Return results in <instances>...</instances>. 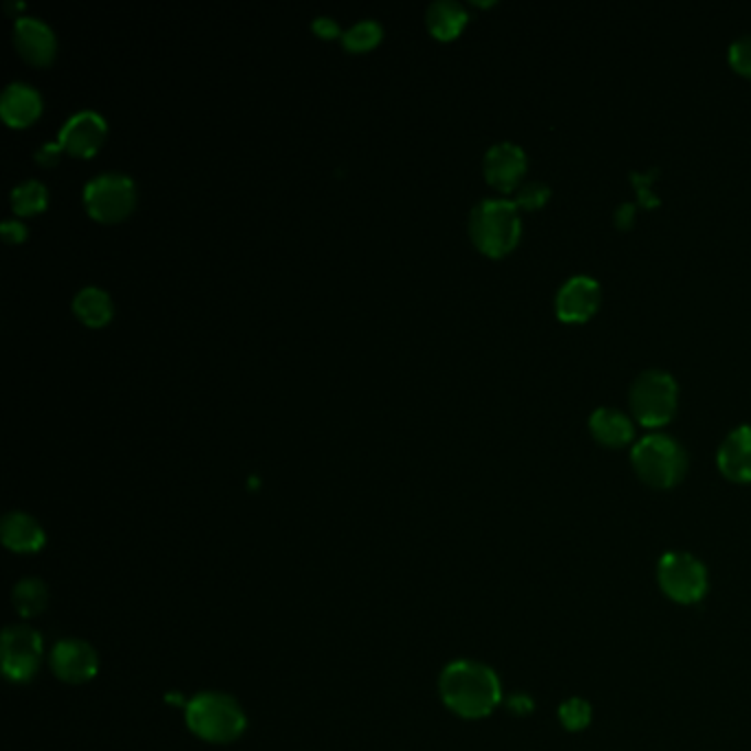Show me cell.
<instances>
[{"label":"cell","instance_id":"obj_15","mask_svg":"<svg viewBox=\"0 0 751 751\" xmlns=\"http://www.w3.org/2000/svg\"><path fill=\"white\" fill-rule=\"evenodd\" d=\"M589 430L595 441L606 448H624L635 439L630 415L613 406H597L589 417Z\"/></svg>","mask_w":751,"mask_h":751},{"label":"cell","instance_id":"obj_31","mask_svg":"<svg viewBox=\"0 0 751 751\" xmlns=\"http://www.w3.org/2000/svg\"><path fill=\"white\" fill-rule=\"evenodd\" d=\"M58 150H60V144L58 142L56 144L49 142V144H45V146H41L36 150V161L43 164V166H52L56 161V157H58Z\"/></svg>","mask_w":751,"mask_h":751},{"label":"cell","instance_id":"obj_19","mask_svg":"<svg viewBox=\"0 0 751 751\" xmlns=\"http://www.w3.org/2000/svg\"><path fill=\"white\" fill-rule=\"evenodd\" d=\"M74 311L78 317L91 326H102L113 315V302L111 295L100 287H82L74 298Z\"/></svg>","mask_w":751,"mask_h":751},{"label":"cell","instance_id":"obj_25","mask_svg":"<svg viewBox=\"0 0 751 751\" xmlns=\"http://www.w3.org/2000/svg\"><path fill=\"white\" fill-rule=\"evenodd\" d=\"M729 65L740 74L751 78V34L738 36L727 49Z\"/></svg>","mask_w":751,"mask_h":751},{"label":"cell","instance_id":"obj_8","mask_svg":"<svg viewBox=\"0 0 751 751\" xmlns=\"http://www.w3.org/2000/svg\"><path fill=\"white\" fill-rule=\"evenodd\" d=\"M43 657V639L30 626H10L3 632V672L12 681H30Z\"/></svg>","mask_w":751,"mask_h":751},{"label":"cell","instance_id":"obj_3","mask_svg":"<svg viewBox=\"0 0 751 751\" xmlns=\"http://www.w3.org/2000/svg\"><path fill=\"white\" fill-rule=\"evenodd\" d=\"M630 463L646 485L670 490L679 485L687 472V452L674 437L650 433L632 444Z\"/></svg>","mask_w":751,"mask_h":751},{"label":"cell","instance_id":"obj_13","mask_svg":"<svg viewBox=\"0 0 751 751\" xmlns=\"http://www.w3.org/2000/svg\"><path fill=\"white\" fill-rule=\"evenodd\" d=\"M720 474L733 483H751V424L736 426L716 450Z\"/></svg>","mask_w":751,"mask_h":751},{"label":"cell","instance_id":"obj_18","mask_svg":"<svg viewBox=\"0 0 751 751\" xmlns=\"http://www.w3.org/2000/svg\"><path fill=\"white\" fill-rule=\"evenodd\" d=\"M468 23V12L457 0H435L426 12V25L439 41H452Z\"/></svg>","mask_w":751,"mask_h":751},{"label":"cell","instance_id":"obj_11","mask_svg":"<svg viewBox=\"0 0 751 751\" xmlns=\"http://www.w3.org/2000/svg\"><path fill=\"white\" fill-rule=\"evenodd\" d=\"M98 652L82 639H63L52 652V670L65 683H87L98 674Z\"/></svg>","mask_w":751,"mask_h":751},{"label":"cell","instance_id":"obj_17","mask_svg":"<svg viewBox=\"0 0 751 751\" xmlns=\"http://www.w3.org/2000/svg\"><path fill=\"white\" fill-rule=\"evenodd\" d=\"M3 542L16 553H34L45 545V531L36 518L23 512H12L3 518Z\"/></svg>","mask_w":751,"mask_h":751},{"label":"cell","instance_id":"obj_29","mask_svg":"<svg viewBox=\"0 0 751 751\" xmlns=\"http://www.w3.org/2000/svg\"><path fill=\"white\" fill-rule=\"evenodd\" d=\"M507 707L516 714V716H527L534 711V700L527 696V694H514L509 700H507Z\"/></svg>","mask_w":751,"mask_h":751},{"label":"cell","instance_id":"obj_26","mask_svg":"<svg viewBox=\"0 0 751 751\" xmlns=\"http://www.w3.org/2000/svg\"><path fill=\"white\" fill-rule=\"evenodd\" d=\"M657 170H650V172H632V183L637 186V192H639V201L643 203V205H657L659 203V199L657 197H652V192H650V183H652V175H654Z\"/></svg>","mask_w":751,"mask_h":751},{"label":"cell","instance_id":"obj_30","mask_svg":"<svg viewBox=\"0 0 751 751\" xmlns=\"http://www.w3.org/2000/svg\"><path fill=\"white\" fill-rule=\"evenodd\" d=\"M313 30L317 32V36L322 38H333V36H339V27L335 21H330L328 16H317L313 21Z\"/></svg>","mask_w":751,"mask_h":751},{"label":"cell","instance_id":"obj_12","mask_svg":"<svg viewBox=\"0 0 751 751\" xmlns=\"http://www.w3.org/2000/svg\"><path fill=\"white\" fill-rule=\"evenodd\" d=\"M107 135V122L96 111H78L74 113L60 128L58 144L76 157H91Z\"/></svg>","mask_w":751,"mask_h":751},{"label":"cell","instance_id":"obj_6","mask_svg":"<svg viewBox=\"0 0 751 751\" xmlns=\"http://www.w3.org/2000/svg\"><path fill=\"white\" fill-rule=\"evenodd\" d=\"M657 582L661 593L674 604H698L709 589L705 564L685 551H668L659 558Z\"/></svg>","mask_w":751,"mask_h":751},{"label":"cell","instance_id":"obj_1","mask_svg":"<svg viewBox=\"0 0 751 751\" xmlns=\"http://www.w3.org/2000/svg\"><path fill=\"white\" fill-rule=\"evenodd\" d=\"M439 692L444 703L461 718H485L503 700V687L498 674L470 659H459L446 665L439 679Z\"/></svg>","mask_w":751,"mask_h":751},{"label":"cell","instance_id":"obj_21","mask_svg":"<svg viewBox=\"0 0 751 751\" xmlns=\"http://www.w3.org/2000/svg\"><path fill=\"white\" fill-rule=\"evenodd\" d=\"M45 205H47V188L36 179H27L12 190V208L19 214H34V212H41Z\"/></svg>","mask_w":751,"mask_h":751},{"label":"cell","instance_id":"obj_10","mask_svg":"<svg viewBox=\"0 0 751 751\" xmlns=\"http://www.w3.org/2000/svg\"><path fill=\"white\" fill-rule=\"evenodd\" d=\"M527 153L514 142H496L483 157V172L487 181L501 192H514L527 172Z\"/></svg>","mask_w":751,"mask_h":751},{"label":"cell","instance_id":"obj_7","mask_svg":"<svg viewBox=\"0 0 751 751\" xmlns=\"http://www.w3.org/2000/svg\"><path fill=\"white\" fill-rule=\"evenodd\" d=\"M85 205L89 214L104 223H115L135 205V183L122 172H102L85 186Z\"/></svg>","mask_w":751,"mask_h":751},{"label":"cell","instance_id":"obj_14","mask_svg":"<svg viewBox=\"0 0 751 751\" xmlns=\"http://www.w3.org/2000/svg\"><path fill=\"white\" fill-rule=\"evenodd\" d=\"M14 43L19 54L32 65H47L56 56V34L54 30L34 16H21L14 23Z\"/></svg>","mask_w":751,"mask_h":751},{"label":"cell","instance_id":"obj_9","mask_svg":"<svg viewBox=\"0 0 751 751\" xmlns=\"http://www.w3.org/2000/svg\"><path fill=\"white\" fill-rule=\"evenodd\" d=\"M602 304V284L589 273L567 278L556 291V313L562 322H586Z\"/></svg>","mask_w":751,"mask_h":751},{"label":"cell","instance_id":"obj_20","mask_svg":"<svg viewBox=\"0 0 751 751\" xmlns=\"http://www.w3.org/2000/svg\"><path fill=\"white\" fill-rule=\"evenodd\" d=\"M49 604V591L41 580H23L14 589V606L23 617L41 615Z\"/></svg>","mask_w":751,"mask_h":751},{"label":"cell","instance_id":"obj_28","mask_svg":"<svg viewBox=\"0 0 751 751\" xmlns=\"http://www.w3.org/2000/svg\"><path fill=\"white\" fill-rule=\"evenodd\" d=\"M0 232H3L5 240H10V243H21L27 236V227L21 221H5L3 227H0Z\"/></svg>","mask_w":751,"mask_h":751},{"label":"cell","instance_id":"obj_22","mask_svg":"<svg viewBox=\"0 0 751 751\" xmlns=\"http://www.w3.org/2000/svg\"><path fill=\"white\" fill-rule=\"evenodd\" d=\"M380 38H382V25L378 21H372V19L357 21L352 27H348L341 34V43L350 52L370 49V47H374V45L380 43Z\"/></svg>","mask_w":751,"mask_h":751},{"label":"cell","instance_id":"obj_2","mask_svg":"<svg viewBox=\"0 0 751 751\" xmlns=\"http://www.w3.org/2000/svg\"><path fill=\"white\" fill-rule=\"evenodd\" d=\"M472 243L487 256L509 254L523 234V221L518 205L509 199H483L479 201L468 221Z\"/></svg>","mask_w":751,"mask_h":751},{"label":"cell","instance_id":"obj_24","mask_svg":"<svg viewBox=\"0 0 751 751\" xmlns=\"http://www.w3.org/2000/svg\"><path fill=\"white\" fill-rule=\"evenodd\" d=\"M551 197V188L540 181V179H534V181H523L516 190H514V203L518 208H525V210H538L542 208Z\"/></svg>","mask_w":751,"mask_h":751},{"label":"cell","instance_id":"obj_16","mask_svg":"<svg viewBox=\"0 0 751 751\" xmlns=\"http://www.w3.org/2000/svg\"><path fill=\"white\" fill-rule=\"evenodd\" d=\"M43 111L41 93L25 82H12L0 96V115L10 126H27Z\"/></svg>","mask_w":751,"mask_h":751},{"label":"cell","instance_id":"obj_5","mask_svg":"<svg viewBox=\"0 0 751 751\" xmlns=\"http://www.w3.org/2000/svg\"><path fill=\"white\" fill-rule=\"evenodd\" d=\"M628 404L635 419L646 428L665 426L679 406V384L668 370H641L630 384Z\"/></svg>","mask_w":751,"mask_h":751},{"label":"cell","instance_id":"obj_27","mask_svg":"<svg viewBox=\"0 0 751 751\" xmlns=\"http://www.w3.org/2000/svg\"><path fill=\"white\" fill-rule=\"evenodd\" d=\"M613 218H615V225H617V227H621V229H628V227L632 225V221H635V203H630V201H621V203L617 205V210H615Z\"/></svg>","mask_w":751,"mask_h":751},{"label":"cell","instance_id":"obj_4","mask_svg":"<svg viewBox=\"0 0 751 751\" xmlns=\"http://www.w3.org/2000/svg\"><path fill=\"white\" fill-rule=\"evenodd\" d=\"M186 720L194 736L218 744L236 740L247 727V718L238 700L221 692L197 694L188 703Z\"/></svg>","mask_w":751,"mask_h":751},{"label":"cell","instance_id":"obj_23","mask_svg":"<svg viewBox=\"0 0 751 751\" xmlns=\"http://www.w3.org/2000/svg\"><path fill=\"white\" fill-rule=\"evenodd\" d=\"M558 720L567 731H582L593 720V707L589 700H584L580 696H571V698L560 703Z\"/></svg>","mask_w":751,"mask_h":751}]
</instances>
